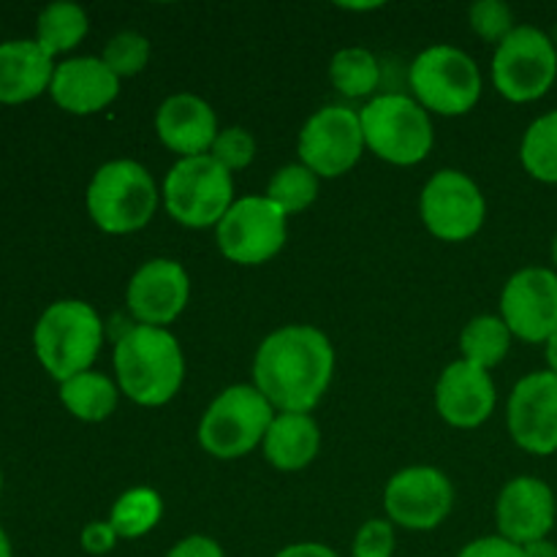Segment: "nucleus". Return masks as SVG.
<instances>
[{"mask_svg":"<svg viewBox=\"0 0 557 557\" xmlns=\"http://www.w3.org/2000/svg\"><path fill=\"white\" fill-rule=\"evenodd\" d=\"M509 433L531 455L557 451V375L539 370L525 375L509 397Z\"/></svg>","mask_w":557,"mask_h":557,"instance_id":"obj_14","label":"nucleus"},{"mask_svg":"<svg viewBox=\"0 0 557 557\" xmlns=\"http://www.w3.org/2000/svg\"><path fill=\"white\" fill-rule=\"evenodd\" d=\"M455 504L451 482L435 468H406L389 482L384 506L392 522L411 531H430L449 517Z\"/></svg>","mask_w":557,"mask_h":557,"instance_id":"obj_15","label":"nucleus"},{"mask_svg":"<svg viewBox=\"0 0 557 557\" xmlns=\"http://www.w3.org/2000/svg\"><path fill=\"white\" fill-rule=\"evenodd\" d=\"M114 544H117V533H114V528L109 522H90L82 531V547L90 555L112 553Z\"/></svg>","mask_w":557,"mask_h":557,"instance_id":"obj_35","label":"nucleus"},{"mask_svg":"<svg viewBox=\"0 0 557 557\" xmlns=\"http://www.w3.org/2000/svg\"><path fill=\"white\" fill-rule=\"evenodd\" d=\"M438 413L451 428L471 430L490 419L495 408V384L484 368L471 362H455L444 370L435 389Z\"/></svg>","mask_w":557,"mask_h":557,"instance_id":"obj_18","label":"nucleus"},{"mask_svg":"<svg viewBox=\"0 0 557 557\" xmlns=\"http://www.w3.org/2000/svg\"><path fill=\"white\" fill-rule=\"evenodd\" d=\"M544 346H547V362H549V370H553V373L557 375V332L553 337H549L547 343H544Z\"/></svg>","mask_w":557,"mask_h":557,"instance_id":"obj_39","label":"nucleus"},{"mask_svg":"<svg viewBox=\"0 0 557 557\" xmlns=\"http://www.w3.org/2000/svg\"><path fill=\"white\" fill-rule=\"evenodd\" d=\"M210 156L226 169L228 174L237 172V169H245L256 156V141L253 136L245 128H226L218 134L215 145H212Z\"/></svg>","mask_w":557,"mask_h":557,"instance_id":"obj_31","label":"nucleus"},{"mask_svg":"<svg viewBox=\"0 0 557 557\" xmlns=\"http://www.w3.org/2000/svg\"><path fill=\"white\" fill-rule=\"evenodd\" d=\"M190 283L183 267L169 259H152L131 277L128 308L141 324H172L188 305Z\"/></svg>","mask_w":557,"mask_h":557,"instance_id":"obj_17","label":"nucleus"},{"mask_svg":"<svg viewBox=\"0 0 557 557\" xmlns=\"http://www.w3.org/2000/svg\"><path fill=\"white\" fill-rule=\"evenodd\" d=\"M319 196V174L310 172L305 163H292L283 166L281 172L272 177L270 188H267V199L283 212V215H294V212L308 210Z\"/></svg>","mask_w":557,"mask_h":557,"instance_id":"obj_29","label":"nucleus"},{"mask_svg":"<svg viewBox=\"0 0 557 557\" xmlns=\"http://www.w3.org/2000/svg\"><path fill=\"white\" fill-rule=\"evenodd\" d=\"M553 261H555V267H557V234H555V239H553Z\"/></svg>","mask_w":557,"mask_h":557,"instance_id":"obj_41","label":"nucleus"},{"mask_svg":"<svg viewBox=\"0 0 557 557\" xmlns=\"http://www.w3.org/2000/svg\"><path fill=\"white\" fill-rule=\"evenodd\" d=\"M286 243V215L267 196H245L218 223V245L237 264L270 261Z\"/></svg>","mask_w":557,"mask_h":557,"instance_id":"obj_10","label":"nucleus"},{"mask_svg":"<svg viewBox=\"0 0 557 557\" xmlns=\"http://www.w3.org/2000/svg\"><path fill=\"white\" fill-rule=\"evenodd\" d=\"M275 411L256 386H228L212 400L199 428V441L212 457L234 460L267 438Z\"/></svg>","mask_w":557,"mask_h":557,"instance_id":"obj_6","label":"nucleus"},{"mask_svg":"<svg viewBox=\"0 0 557 557\" xmlns=\"http://www.w3.org/2000/svg\"><path fill=\"white\" fill-rule=\"evenodd\" d=\"M120 389L139 406H163L183 384L185 362L180 343L163 326L139 324L125 332L114 348Z\"/></svg>","mask_w":557,"mask_h":557,"instance_id":"obj_2","label":"nucleus"},{"mask_svg":"<svg viewBox=\"0 0 557 557\" xmlns=\"http://www.w3.org/2000/svg\"><path fill=\"white\" fill-rule=\"evenodd\" d=\"M498 531L506 542L525 547L542 542L555 528V495L536 476L511 479L498 498Z\"/></svg>","mask_w":557,"mask_h":557,"instance_id":"obj_16","label":"nucleus"},{"mask_svg":"<svg viewBox=\"0 0 557 557\" xmlns=\"http://www.w3.org/2000/svg\"><path fill=\"white\" fill-rule=\"evenodd\" d=\"M58 65L33 38L0 44V103H25L49 90Z\"/></svg>","mask_w":557,"mask_h":557,"instance_id":"obj_21","label":"nucleus"},{"mask_svg":"<svg viewBox=\"0 0 557 557\" xmlns=\"http://www.w3.org/2000/svg\"><path fill=\"white\" fill-rule=\"evenodd\" d=\"M0 487H3V476H0Z\"/></svg>","mask_w":557,"mask_h":557,"instance_id":"obj_42","label":"nucleus"},{"mask_svg":"<svg viewBox=\"0 0 557 557\" xmlns=\"http://www.w3.org/2000/svg\"><path fill=\"white\" fill-rule=\"evenodd\" d=\"M156 128L163 145L183 158L205 156L218 139L215 112L210 103L190 92H180L161 103Z\"/></svg>","mask_w":557,"mask_h":557,"instance_id":"obj_20","label":"nucleus"},{"mask_svg":"<svg viewBox=\"0 0 557 557\" xmlns=\"http://www.w3.org/2000/svg\"><path fill=\"white\" fill-rule=\"evenodd\" d=\"M319 446V424L308 413H281L267 430L264 455L277 471H299L313 462Z\"/></svg>","mask_w":557,"mask_h":557,"instance_id":"obj_22","label":"nucleus"},{"mask_svg":"<svg viewBox=\"0 0 557 557\" xmlns=\"http://www.w3.org/2000/svg\"><path fill=\"white\" fill-rule=\"evenodd\" d=\"M166 557H223V549L207 536H188L177 544Z\"/></svg>","mask_w":557,"mask_h":557,"instance_id":"obj_36","label":"nucleus"},{"mask_svg":"<svg viewBox=\"0 0 557 557\" xmlns=\"http://www.w3.org/2000/svg\"><path fill=\"white\" fill-rule=\"evenodd\" d=\"M332 82L348 98H362L373 92L381 82V65L373 52L362 47H348L332 58Z\"/></svg>","mask_w":557,"mask_h":557,"instance_id":"obj_28","label":"nucleus"},{"mask_svg":"<svg viewBox=\"0 0 557 557\" xmlns=\"http://www.w3.org/2000/svg\"><path fill=\"white\" fill-rule=\"evenodd\" d=\"M156 207V183L136 161L103 163L87 188V212L107 234L139 232L150 223Z\"/></svg>","mask_w":557,"mask_h":557,"instance_id":"obj_4","label":"nucleus"},{"mask_svg":"<svg viewBox=\"0 0 557 557\" xmlns=\"http://www.w3.org/2000/svg\"><path fill=\"white\" fill-rule=\"evenodd\" d=\"M419 107L438 114H466L482 96V74L462 49L430 47L419 54L408 71Z\"/></svg>","mask_w":557,"mask_h":557,"instance_id":"obj_9","label":"nucleus"},{"mask_svg":"<svg viewBox=\"0 0 557 557\" xmlns=\"http://www.w3.org/2000/svg\"><path fill=\"white\" fill-rule=\"evenodd\" d=\"M103 343V324L96 310L79 299L49 305L33 332L38 362L60 384L87 373Z\"/></svg>","mask_w":557,"mask_h":557,"instance_id":"obj_3","label":"nucleus"},{"mask_svg":"<svg viewBox=\"0 0 557 557\" xmlns=\"http://www.w3.org/2000/svg\"><path fill=\"white\" fill-rule=\"evenodd\" d=\"M60 400L82 422H103L117 406V389L101 373H79L60 384Z\"/></svg>","mask_w":557,"mask_h":557,"instance_id":"obj_23","label":"nucleus"},{"mask_svg":"<svg viewBox=\"0 0 557 557\" xmlns=\"http://www.w3.org/2000/svg\"><path fill=\"white\" fill-rule=\"evenodd\" d=\"M557 49L544 30L520 25L498 44L493 58V82L504 98L528 103L555 85Z\"/></svg>","mask_w":557,"mask_h":557,"instance_id":"obj_8","label":"nucleus"},{"mask_svg":"<svg viewBox=\"0 0 557 557\" xmlns=\"http://www.w3.org/2000/svg\"><path fill=\"white\" fill-rule=\"evenodd\" d=\"M522 557H557V544L549 542V539H542V542H531L522 547Z\"/></svg>","mask_w":557,"mask_h":557,"instance_id":"obj_38","label":"nucleus"},{"mask_svg":"<svg viewBox=\"0 0 557 557\" xmlns=\"http://www.w3.org/2000/svg\"><path fill=\"white\" fill-rule=\"evenodd\" d=\"M147 58H150V41H147L141 33H117L112 41L103 49V63L109 65L114 76H134L139 74L147 65Z\"/></svg>","mask_w":557,"mask_h":557,"instance_id":"obj_30","label":"nucleus"},{"mask_svg":"<svg viewBox=\"0 0 557 557\" xmlns=\"http://www.w3.org/2000/svg\"><path fill=\"white\" fill-rule=\"evenodd\" d=\"M457 557H522V547L506 542L504 536H487L468 544Z\"/></svg>","mask_w":557,"mask_h":557,"instance_id":"obj_34","label":"nucleus"},{"mask_svg":"<svg viewBox=\"0 0 557 557\" xmlns=\"http://www.w3.org/2000/svg\"><path fill=\"white\" fill-rule=\"evenodd\" d=\"M232 174L212 156L183 158L163 183V201L174 221L190 228H207L232 210Z\"/></svg>","mask_w":557,"mask_h":557,"instance_id":"obj_7","label":"nucleus"},{"mask_svg":"<svg viewBox=\"0 0 557 557\" xmlns=\"http://www.w3.org/2000/svg\"><path fill=\"white\" fill-rule=\"evenodd\" d=\"M520 158L531 177L557 185V109L533 120L522 136Z\"/></svg>","mask_w":557,"mask_h":557,"instance_id":"obj_26","label":"nucleus"},{"mask_svg":"<svg viewBox=\"0 0 557 557\" xmlns=\"http://www.w3.org/2000/svg\"><path fill=\"white\" fill-rule=\"evenodd\" d=\"M87 33V14L76 3H52L38 14L36 41L47 54H60L74 49Z\"/></svg>","mask_w":557,"mask_h":557,"instance_id":"obj_24","label":"nucleus"},{"mask_svg":"<svg viewBox=\"0 0 557 557\" xmlns=\"http://www.w3.org/2000/svg\"><path fill=\"white\" fill-rule=\"evenodd\" d=\"M335 351L315 326H283L261 343L253 362L256 389L283 413H308L324 397Z\"/></svg>","mask_w":557,"mask_h":557,"instance_id":"obj_1","label":"nucleus"},{"mask_svg":"<svg viewBox=\"0 0 557 557\" xmlns=\"http://www.w3.org/2000/svg\"><path fill=\"white\" fill-rule=\"evenodd\" d=\"M500 319L525 343H547L557 332V272L528 267L500 294Z\"/></svg>","mask_w":557,"mask_h":557,"instance_id":"obj_13","label":"nucleus"},{"mask_svg":"<svg viewBox=\"0 0 557 557\" xmlns=\"http://www.w3.org/2000/svg\"><path fill=\"white\" fill-rule=\"evenodd\" d=\"M0 557H11V542L3 531H0Z\"/></svg>","mask_w":557,"mask_h":557,"instance_id":"obj_40","label":"nucleus"},{"mask_svg":"<svg viewBox=\"0 0 557 557\" xmlns=\"http://www.w3.org/2000/svg\"><path fill=\"white\" fill-rule=\"evenodd\" d=\"M275 557H337L324 544H292V547L281 549Z\"/></svg>","mask_w":557,"mask_h":557,"instance_id":"obj_37","label":"nucleus"},{"mask_svg":"<svg viewBox=\"0 0 557 557\" xmlns=\"http://www.w3.org/2000/svg\"><path fill=\"white\" fill-rule=\"evenodd\" d=\"M364 145L384 161L411 166L428 158L433 147V125L428 109L408 96H379L359 112Z\"/></svg>","mask_w":557,"mask_h":557,"instance_id":"obj_5","label":"nucleus"},{"mask_svg":"<svg viewBox=\"0 0 557 557\" xmlns=\"http://www.w3.org/2000/svg\"><path fill=\"white\" fill-rule=\"evenodd\" d=\"M395 531L386 520H370L359 528L354 539V557H392Z\"/></svg>","mask_w":557,"mask_h":557,"instance_id":"obj_33","label":"nucleus"},{"mask_svg":"<svg viewBox=\"0 0 557 557\" xmlns=\"http://www.w3.org/2000/svg\"><path fill=\"white\" fill-rule=\"evenodd\" d=\"M49 92L65 112L92 114L117 98L120 79L101 58H74L54 69Z\"/></svg>","mask_w":557,"mask_h":557,"instance_id":"obj_19","label":"nucleus"},{"mask_svg":"<svg viewBox=\"0 0 557 557\" xmlns=\"http://www.w3.org/2000/svg\"><path fill=\"white\" fill-rule=\"evenodd\" d=\"M161 511L163 504L161 495H158L156 490H128V493L120 495V500L114 504L109 525L114 528L117 539H139L158 525Z\"/></svg>","mask_w":557,"mask_h":557,"instance_id":"obj_27","label":"nucleus"},{"mask_svg":"<svg viewBox=\"0 0 557 557\" xmlns=\"http://www.w3.org/2000/svg\"><path fill=\"white\" fill-rule=\"evenodd\" d=\"M471 27L484 41H504L515 30V16L504 0H482L471 5Z\"/></svg>","mask_w":557,"mask_h":557,"instance_id":"obj_32","label":"nucleus"},{"mask_svg":"<svg viewBox=\"0 0 557 557\" xmlns=\"http://www.w3.org/2000/svg\"><path fill=\"white\" fill-rule=\"evenodd\" d=\"M511 346V332L506 326L504 319L498 315H479L471 324L462 330L460 348L466 362L476 364V368H495L498 362H504V357L509 354Z\"/></svg>","mask_w":557,"mask_h":557,"instance_id":"obj_25","label":"nucleus"},{"mask_svg":"<svg viewBox=\"0 0 557 557\" xmlns=\"http://www.w3.org/2000/svg\"><path fill=\"white\" fill-rule=\"evenodd\" d=\"M484 196L471 177L455 169L433 174L422 190V221L446 243L473 237L484 223Z\"/></svg>","mask_w":557,"mask_h":557,"instance_id":"obj_12","label":"nucleus"},{"mask_svg":"<svg viewBox=\"0 0 557 557\" xmlns=\"http://www.w3.org/2000/svg\"><path fill=\"white\" fill-rule=\"evenodd\" d=\"M364 150L359 114L346 107H326L305 123L299 134V158L319 177H341Z\"/></svg>","mask_w":557,"mask_h":557,"instance_id":"obj_11","label":"nucleus"}]
</instances>
